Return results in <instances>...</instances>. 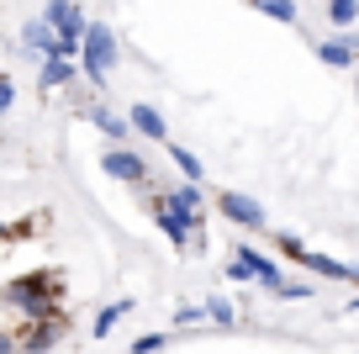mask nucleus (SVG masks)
Masks as SVG:
<instances>
[{"label": "nucleus", "mask_w": 359, "mask_h": 354, "mask_svg": "<svg viewBox=\"0 0 359 354\" xmlns=\"http://www.w3.org/2000/svg\"><path fill=\"white\" fill-rule=\"evenodd\" d=\"M0 307L22 312L27 322L32 317H48V312L64 307V280H58V270H37V275H16L0 286Z\"/></svg>", "instance_id": "nucleus-1"}, {"label": "nucleus", "mask_w": 359, "mask_h": 354, "mask_svg": "<svg viewBox=\"0 0 359 354\" xmlns=\"http://www.w3.org/2000/svg\"><path fill=\"white\" fill-rule=\"evenodd\" d=\"M74 64H79V74H85L90 85L101 90V85H106V74H111V64H116V32H111L106 22H85Z\"/></svg>", "instance_id": "nucleus-2"}, {"label": "nucleus", "mask_w": 359, "mask_h": 354, "mask_svg": "<svg viewBox=\"0 0 359 354\" xmlns=\"http://www.w3.org/2000/svg\"><path fill=\"white\" fill-rule=\"evenodd\" d=\"M64 328H69V312L58 307V312H48V317H32L22 333H16V343H22L27 354H48L58 339H64Z\"/></svg>", "instance_id": "nucleus-3"}, {"label": "nucleus", "mask_w": 359, "mask_h": 354, "mask_svg": "<svg viewBox=\"0 0 359 354\" xmlns=\"http://www.w3.org/2000/svg\"><path fill=\"white\" fill-rule=\"evenodd\" d=\"M217 211H222L233 228H248V232H264L269 228L264 206H259L254 196H238V190H222V196H217Z\"/></svg>", "instance_id": "nucleus-4"}, {"label": "nucleus", "mask_w": 359, "mask_h": 354, "mask_svg": "<svg viewBox=\"0 0 359 354\" xmlns=\"http://www.w3.org/2000/svg\"><path fill=\"white\" fill-rule=\"evenodd\" d=\"M101 169L111 180H122V185H143L148 180V164H143V154H133V148H106V159H101Z\"/></svg>", "instance_id": "nucleus-5"}, {"label": "nucleus", "mask_w": 359, "mask_h": 354, "mask_svg": "<svg viewBox=\"0 0 359 354\" xmlns=\"http://www.w3.org/2000/svg\"><path fill=\"white\" fill-rule=\"evenodd\" d=\"M43 22L53 27L58 37H74V43H79V32H85V6H79V0H48Z\"/></svg>", "instance_id": "nucleus-6"}, {"label": "nucleus", "mask_w": 359, "mask_h": 354, "mask_svg": "<svg viewBox=\"0 0 359 354\" xmlns=\"http://www.w3.org/2000/svg\"><path fill=\"white\" fill-rule=\"evenodd\" d=\"M317 58H323L327 69H354L359 64V32H338V37H327V43H317Z\"/></svg>", "instance_id": "nucleus-7"}, {"label": "nucleus", "mask_w": 359, "mask_h": 354, "mask_svg": "<svg viewBox=\"0 0 359 354\" xmlns=\"http://www.w3.org/2000/svg\"><path fill=\"white\" fill-rule=\"evenodd\" d=\"M22 48H27V53H37V58H58V32L37 16V22L22 27Z\"/></svg>", "instance_id": "nucleus-8"}, {"label": "nucleus", "mask_w": 359, "mask_h": 354, "mask_svg": "<svg viewBox=\"0 0 359 354\" xmlns=\"http://www.w3.org/2000/svg\"><path fill=\"white\" fill-rule=\"evenodd\" d=\"M127 127H133L137 138H154V143H164L169 138V127H164V117H158L154 106H148V100H137L133 111H127Z\"/></svg>", "instance_id": "nucleus-9"}, {"label": "nucleus", "mask_w": 359, "mask_h": 354, "mask_svg": "<svg viewBox=\"0 0 359 354\" xmlns=\"http://www.w3.org/2000/svg\"><path fill=\"white\" fill-rule=\"evenodd\" d=\"M79 79V64L74 58H43V69H37V90H64Z\"/></svg>", "instance_id": "nucleus-10"}, {"label": "nucleus", "mask_w": 359, "mask_h": 354, "mask_svg": "<svg viewBox=\"0 0 359 354\" xmlns=\"http://www.w3.org/2000/svg\"><path fill=\"white\" fill-rule=\"evenodd\" d=\"M85 117L95 127H101L106 138H111V143H127V138H133V127H127V117H116V111H106V106H85Z\"/></svg>", "instance_id": "nucleus-11"}, {"label": "nucleus", "mask_w": 359, "mask_h": 354, "mask_svg": "<svg viewBox=\"0 0 359 354\" xmlns=\"http://www.w3.org/2000/svg\"><path fill=\"white\" fill-rule=\"evenodd\" d=\"M133 307H137V301H106V307L95 312V322H90V333H95V339H111V328H116Z\"/></svg>", "instance_id": "nucleus-12"}, {"label": "nucleus", "mask_w": 359, "mask_h": 354, "mask_svg": "<svg viewBox=\"0 0 359 354\" xmlns=\"http://www.w3.org/2000/svg\"><path fill=\"white\" fill-rule=\"evenodd\" d=\"M296 265H306L312 275H327V280H348V265L344 259H327V254H312V249H302V259Z\"/></svg>", "instance_id": "nucleus-13"}, {"label": "nucleus", "mask_w": 359, "mask_h": 354, "mask_svg": "<svg viewBox=\"0 0 359 354\" xmlns=\"http://www.w3.org/2000/svg\"><path fill=\"white\" fill-rule=\"evenodd\" d=\"M259 16H275V22H285V27H296V0H248Z\"/></svg>", "instance_id": "nucleus-14"}, {"label": "nucleus", "mask_w": 359, "mask_h": 354, "mask_svg": "<svg viewBox=\"0 0 359 354\" xmlns=\"http://www.w3.org/2000/svg\"><path fill=\"white\" fill-rule=\"evenodd\" d=\"M169 206H180V211H201V180H185V185H175V190H169Z\"/></svg>", "instance_id": "nucleus-15"}, {"label": "nucleus", "mask_w": 359, "mask_h": 354, "mask_svg": "<svg viewBox=\"0 0 359 354\" xmlns=\"http://www.w3.org/2000/svg\"><path fill=\"white\" fill-rule=\"evenodd\" d=\"M201 307H206V317H212L217 328H238V312H233V301H222V296H206Z\"/></svg>", "instance_id": "nucleus-16"}, {"label": "nucleus", "mask_w": 359, "mask_h": 354, "mask_svg": "<svg viewBox=\"0 0 359 354\" xmlns=\"http://www.w3.org/2000/svg\"><path fill=\"white\" fill-rule=\"evenodd\" d=\"M327 22L333 27H354L359 22V0H327Z\"/></svg>", "instance_id": "nucleus-17"}, {"label": "nucleus", "mask_w": 359, "mask_h": 354, "mask_svg": "<svg viewBox=\"0 0 359 354\" xmlns=\"http://www.w3.org/2000/svg\"><path fill=\"white\" fill-rule=\"evenodd\" d=\"M169 159H175V169H180L185 180H201V175H206V169H201V159H196L191 148H169Z\"/></svg>", "instance_id": "nucleus-18"}, {"label": "nucleus", "mask_w": 359, "mask_h": 354, "mask_svg": "<svg viewBox=\"0 0 359 354\" xmlns=\"http://www.w3.org/2000/svg\"><path fill=\"white\" fill-rule=\"evenodd\" d=\"M164 333H143V339H133V343H127V354H158V349H164Z\"/></svg>", "instance_id": "nucleus-19"}, {"label": "nucleus", "mask_w": 359, "mask_h": 354, "mask_svg": "<svg viewBox=\"0 0 359 354\" xmlns=\"http://www.w3.org/2000/svg\"><path fill=\"white\" fill-rule=\"evenodd\" d=\"M275 296H285V301H306V296H312V286H302V280H285V275H280Z\"/></svg>", "instance_id": "nucleus-20"}, {"label": "nucleus", "mask_w": 359, "mask_h": 354, "mask_svg": "<svg viewBox=\"0 0 359 354\" xmlns=\"http://www.w3.org/2000/svg\"><path fill=\"white\" fill-rule=\"evenodd\" d=\"M275 244H280V254H285V259H302V249H306L296 232H275Z\"/></svg>", "instance_id": "nucleus-21"}, {"label": "nucleus", "mask_w": 359, "mask_h": 354, "mask_svg": "<svg viewBox=\"0 0 359 354\" xmlns=\"http://www.w3.org/2000/svg\"><path fill=\"white\" fill-rule=\"evenodd\" d=\"M201 317H206V307H201V301H185V307L175 312V322H180V328H191V322H201Z\"/></svg>", "instance_id": "nucleus-22"}, {"label": "nucleus", "mask_w": 359, "mask_h": 354, "mask_svg": "<svg viewBox=\"0 0 359 354\" xmlns=\"http://www.w3.org/2000/svg\"><path fill=\"white\" fill-rule=\"evenodd\" d=\"M227 280H238V286H248V280H254V270H248L243 259L233 254V259H227Z\"/></svg>", "instance_id": "nucleus-23"}, {"label": "nucleus", "mask_w": 359, "mask_h": 354, "mask_svg": "<svg viewBox=\"0 0 359 354\" xmlns=\"http://www.w3.org/2000/svg\"><path fill=\"white\" fill-rule=\"evenodd\" d=\"M16 106V85H11V79H6V74H0V117H6V111H11Z\"/></svg>", "instance_id": "nucleus-24"}, {"label": "nucleus", "mask_w": 359, "mask_h": 354, "mask_svg": "<svg viewBox=\"0 0 359 354\" xmlns=\"http://www.w3.org/2000/svg\"><path fill=\"white\" fill-rule=\"evenodd\" d=\"M348 286H359V265H348Z\"/></svg>", "instance_id": "nucleus-25"}, {"label": "nucleus", "mask_w": 359, "mask_h": 354, "mask_svg": "<svg viewBox=\"0 0 359 354\" xmlns=\"http://www.w3.org/2000/svg\"><path fill=\"white\" fill-rule=\"evenodd\" d=\"M6 238H11V222H0V244H6Z\"/></svg>", "instance_id": "nucleus-26"}]
</instances>
